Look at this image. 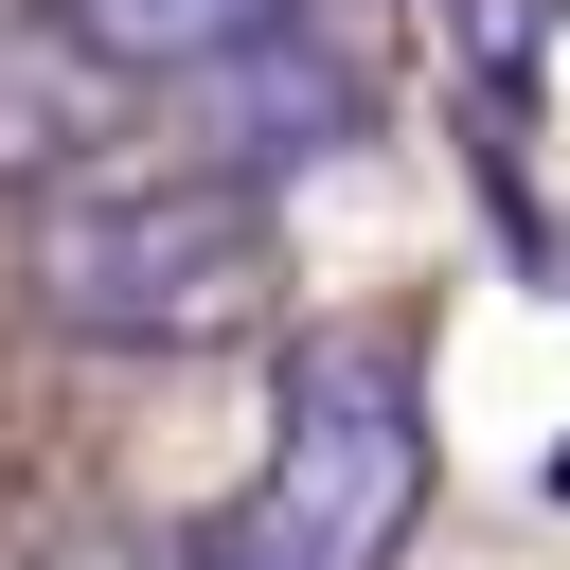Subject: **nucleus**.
<instances>
[{
    "instance_id": "nucleus-2",
    "label": "nucleus",
    "mask_w": 570,
    "mask_h": 570,
    "mask_svg": "<svg viewBox=\"0 0 570 570\" xmlns=\"http://www.w3.org/2000/svg\"><path fill=\"white\" fill-rule=\"evenodd\" d=\"M428 517V374L392 338H321L267 410V463L196 517V570H392Z\"/></svg>"
},
{
    "instance_id": "nucleus-1",
    "label": "nucleus",
    "mask_w": 570,
    "mask_h": 570,
    "mask_svg": "<svg viewBox=\"0 0 570 570\" xmlns=\"http://www.w3.org/2000/svg\"><path fill=\"white\" fill-rule=\"evenodd\" d=\"M18 303L89 356H214L285 303V232L249 160H107L18 214Z\"/></svg>"
},
{
    "instance_id": "nucleus-3",
    "label": "nucleus",
    "mask_w": 570,
    "mask_h": 570,
    "mask_svg": "<svg viewBox=\"0 0 570 570\" xmlns=\"http://www.w3.org/2000/svg\"><path fill=\"white\" fill-rule=\"evenodd\" d=\"M89 71H142V89H196L214 53H249L267 18H303V0H36Z\"/></svg>"
},
{
    "instance_id": "nucleus-4",
    "label": "nucleus",
    "mask_w": 570,
    "mask_h": 570,
    "mask_svg": "<svg viewBox=\"0 0 570 570\" xmlns=\"http://www.w3.org/2000/svg\"><path fill=\"white\" fill-rule=\"evenodd\" d=\"M53 570H196V552H53Z\"/></svg>"
}]
</instances>
